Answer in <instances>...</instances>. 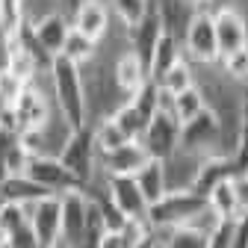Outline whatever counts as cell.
<instances>
[{
    "label": "cell",
    "mask_w": 248,
    "mask_h": 248,
    "mask_svg": "<svg viewBox=\"0 0 248 248\" xmlns=\"http://www.w3.org/2000/svg\"><path fill=\"white\" fill-rule=\"evenodd\" d=\"M177 59H183V50H180V42L174 39V36H169V33H163L160 36V42H157V47H154V53H151V62H148V77L157 83Z\"/></svg>",
    "instance_id": "22"
},
{
    "label": "cell",
    "mask_w": 248,
    "mask_h": 248,
    "mask_svg": "<svg viewBox=\"0 0 248 248\" xmlns=\"http://www.w3.org/2000/svg\"><path fill=\"white\" fill-rule=\"evenodd\" d=\"M148 80L151 77H148L145 62L133 50H121V56L115 59V65H112V83H115V89L124 95V101H130Z\"/></svg>",
    "instance_id": "18"
},
{
    "label": "cell",
    "mask_w": 248,
    "mask_h": 248,
    "mask_svg": "<svg viewBox=\"0 0 248 248\" xmlns=\"http://www.w3.org/2000/svg\"><path fill=\"white\" fill-rule=\"evenodd\" d=\"M47 198V192L39 183H33L27 174H15V177H3L0 180V201L3 204H18V207H30Z\"/></svg>",
    "instance_id": "20"
},
{
    "label": "cell",
    "mask_w": 248,
    "mask_h": 248,
    "mask_svg": "<svg viewBox=\"0 0 248 248\" xmlns=\"http://www.w3.org/2000/svg\"><path fill=\"white\" fill-rule=\"evenodd\" d=\"M24 86H27V83H21L12 71H0V101H3V107H12V104L21 98Z\"/></svg>",
    "instance_id": "32"
},
{
    "label": "cell",
    "mask_w": 248,
    "mask_h": 248,
    "mask_svg": "<svg viewBox=\"0 0 248 248\" xmlns=\"http://www.w3.org/2000/svg\"><path fill=\"white\" fill-rule=\"evenodd\" d=\"M139 145L145 148V154L151 160H169L171 154L180 148V124L174 121V115H163L157 112L151 121H148V127L139 139Z\"/></svg>",
    "instance_id": "7"
},
{
    "label": "cell",
    "mask_w": 248,
    "mask_h": 248,
    "mask_svg": "<svg viewBox=\"0 0 248 248\" xmlns=\"http://www.w3.org/2000/svg\"><path fill=\"white\" fill-rule=\"evenodd\" d=\"M71 133L74 130L68 127V121L62 118L59 112H53L45 127L21 133V145H24V151L30 154V157H59V151L65 148Z\"/></svg>",
    "instance_id": "9"
},
{
    "label": "cell",
    "mask_w": 248,
    "mask_h": 248,
    "mask_svg": "<svg viewBox=\"0 0 248 248\" xmlns=\"http://www.w3.org/2000/svg\"><path fill=\"white\" fill-rule=\"evenodd\" d=\"M68 18H71V30H74V33H80V36H86L92 42H98V45L107 39L109 24H112L109 9H107L104 0H80Z\"/></svg>",
    "instance_id": "13"
},
{
    "label": "cell",
    "mask_w": 248,
    "mask_h": 248,
    "mask_svg": "<svg viewBox=\"0 0 248 248\" xmlns=\"http://www.w3.org/2000/svg\"><path fill=\"white\" fill-rule=\"evenodd\" d=\"M136 248H154V239H148V242H142V245H136Z\"/></svg>",
    "instance_id": "39"
},
{
    "label": "cell",
    "mask_w": 248,
    "mask_h": 248,
    "mask_svg": "<svg viewBox=\"0 0 248 248\" xmlns=\"http://www.w3.org/2000/svg\"><path fill=\"white\" fill-rule=\"evenodd\" d=\"M0 112H3V101H0Z\"/></svg>",
    "instance_id": "40"
},
{
    "label": "cell",
    "mask_w": 248,
    "mask_h": 248,
    "mask_svg": "<svg viewBox=\"0 0 248 248\" xmlns=\"http://www.w3.org/2000/svg\"><path fill=\"white\" fill-rule=\"evenodd\" d=\"M245 174H248V171H245Z\"/></svg>",
    "instance_id": "42"
},
{
    "label": "cell",
    "mask_w": 248,
    "mask_h": 248,
    "mask_svg": "<svg viewBox=\"0 0 248 248\" xmlns=\"http://www.w3.org/2000/svg\"><path fill=\"white\" fill-rule=\"evenodd\" d=\"M236 189H239V204H242V213L248 216V174H236Z\"/></svg>",
    "instance_id": "37"
},
{
    "label": "cell",
    "mask_w": 248,
    "mask_h": 248,
    "mask_svg": "<svg viewBox=\"0 0 248 248\" xmlns=\"http://www.w3.org/2000/svg\"><path fill=\"white\" fill-rule=\"evenodd\" d=\"M104 189H107V198L112 201V207L124 219H145L148 216V201L142 198L133 177H107L104 174Z\"/></svg>",
    "instance_id": "14"
},
{
    "label": "cell",
    "mask_w": 248,
    "mask_h": 248,
    "mask_svg": "<svg viewBox=\"0 0 248 248\" xmlns=\"http://www.w3.org/2000/svg\"><path fill=\"white\" fill-rule=\"evenodd\" d=\"M192 86H195V68H192V62H186V59H177L174 65L157 80V89L169 92V95H180V92L192 89Z\"/></svg>",
    "instance_id": "26"
},
{
    "label": "cell",
    "mask_w": 248,
    "mask_h": 248,
    "mask_svg": "<svg viewBox=\"0 0 248 248\" xmlns=\"http://www.w3.org/2000/svg\"><path fill=\"white\" fill-rule=\"evenodd\" d=\"M233 174L236 171H233V163L231 160H225V157H207L204 166H201V171H198V177H195L192 192L198 198H207V192L213 189L216 183L225 180V177H233Z\"/></svg>",
    "instance_id": "23"
},
{
    "label": "cell",
    "mask_w": 248,
    "mask_h": 248,
    "mask_svg": "<svg viewBox=\"0 0 248 248\" xmlns=\"http://www.w3.org/2000/svg\"><path fill=\"white\" fill-rule=\"evenodd\" d=\"M62 166L71 171V177L80 186H89L98 174V148H95V133H92V124L74 130L65 142V148L59 151L56 157Z\"/></svg>",
    "instance_id": "2"
},
{
    "label": "cell",
    "mask_w": 248,
    "mask_h": 248,
    "mask_svg": "<svg viewBox=\"0 0 248 248\" xmlns=\"http://www.w3.org/2000/svg\"><path fill=\"white\" fill-rule=\"evenodd\" d=\"M228 248H248V216L245 213L239 216V219H233V225H231Z\"/></svg>",
    "instance_id": "35"
},
{
    "label": "cell",
    "mask_w": 248,
    "mask_h": 248,
    "mask_svg": "<svg viewBox=\"0 0 248 248\" xmlns=\"http://www.w3.org/2000/svg\"><path fill=\"white\" fill-rule=\"evenodd\" d=\"M133 180H136V186H139L142 198L148 201V207L157 204V201L166 195V174H163V163H160V160H148V163L133 174Z\"/></svg>",
    "instance_id": "21"
},
{
    "label": "cell",
    "mask_w": 248,
    "mask_h": 248,
    "mask_svg": "<svg viewBox=\"0 0 248 248\" xmlns=\"http://www.w3.org/2000/svg\"><path fill=\"white\" fill-rule=\"evenodd\" d=\"M30 27V36L36 39V45L50 56H62V47L68 42V33H71V18L65 12H50V15H42L39 21L27 24Z\"/></svg>",
    "instance_id": "12"
},
{
    "label": "cell",
    "mask_w": 248,
    "mask_h": 248,
    "mask_svg": "<svg viewBox=\"0 0 248 248\" xmlns=\"http://www.w3.org/2000/svg\"><path fill=\"white\" fill-rule=\"evenodd\" d=\"M207 239L204 233L186 228V225H177V228H163V231H154V242L160 248H207Z\"/></svg>",
    "instance_id": "24"
},
{
    "label": "cell",
    "mask_w": 248,
    "mask_h": 248,
    "mask_svg": "<svg viewBox=\"0 0 248 248\" xmlns=\"http://www.w3.org/2000/svg\"><path fill=\"white\" fill-rule=\"evenodd\" d=\"M204 207V198H198L195 192H166L157 204L148 207V225L151 231H163V228H177L186 225L192 216Z\"/></svg>",
    "instance_id": "4"
},
{
    "label": "cell",
    "mask_w": 248,
    "mask_h": 248,
    "mask_svg": "<svg viewBox=\"0 0 248 248\" xmlns=\"http://www.w3.org/2000/svg\"><path fill=\"white\" fill-rule=\"evenodd\" d=\"M98 50H101L98 42H92V39H86V36H80V33H74V30H71L65 47H62V56H65L68 62H74L77 68H86L89 62L98 56Z\"/></svg>",
    "instance_id": "27"
},
{
    "label": "cell",
    "mask_w": 248,
    "mask_h": 248,
    "mask_svg": "<svg viewBox=\"0 0 248 248\" xmlns=\"http://www.w3.org/2000/svg\"><path fill=\"white\" fill-rule=\"evenodd\" d=\"M47 83H50V98L56 112L68 121L71 130H80L89 124L86 115V92H83V74L74 62L65 56H56L47 68Z\"/></svg>",
    "instance_id": "1"
},
{
    "label": "cell",
    "mask_w": 248,
    "mask_h": 248,
    "mask_svg": "<svg viewBox=\"0 0 248 248\" xmlns=\"http://www.w3.org/2000/svg\"><path fill=\"white\" fill-rule=\"evenodd\" d=\"M92 133H95V148L98 154H109L121 145H127V139H124V133L118 130V124L112 118H101L92 124Z\"/></svg>",
    "instance_id": "28"
},
{
    "label": "cell",
    "mask_w": 248,
    "mask_h": 248,
    "mask_svg": "<svg viewBox=\"0 0 248 248\" xmlns=\"http://www.w3.org/2000/svg\"><path fill=\"white\" fill-rule=\"evenodd\" d=\"M124 36H127V50H133V53L145 62V68H148L151 53H154V47H157V42H160V36H163V21H160V15H157L154 0H151L148 15H145L136 27L124 30Z\"/></svg>",
    "instance_id": "17"
},
{
    "label": "cell",
    "mask_w": 248,
    "mask_h": 248,
    "mask_svg": "<svg viewBox=\"0 0 248 248\" xmlns=\"http://www.w3.org/2000/svg\"><path fill=\"white\" fill-rule=\"evenodd\" d=\"M207 157H198V154L189 151H174L169 160H163V174H166V192H192L195 177L201 171Z\"/></svg>",
    "instance_id": "15"
},
{
    "label": "cell",
    "mask_w": 248,
    "mask_h": 248,
    "mask_svg": "<svg viewBox=\"0 0 248 248\" xmlns=\"http://www.w3.org/2000/svg\"><path fill=\"white\" fill-rule=\"evenodd\" d=\"M233 171L236 174H245L248 171V127L239 130V142H236V151H233Z\"/></svg>",
    "instance_id": "34"
},
{
    "label": "cell",
    "mask_w": 248,
    "mask_h": 248,
    "mask_svg": "<svg viewBox=\"0 0 248 248\" xmlns=\"http://www.w3.org/2000/svg\"><path fill=\"white\" fill-rule=\"evenodd\" d=\"M151 157L139 142H127L109 154H98V171L107 177H133Z\"/></svg>",
    "instance_id": "16"
},
{
    "label": "cell",
    "mask_w": 248,
    "mask_h": 248,
    "mask_svg": "<svg viewBox=\"0 0 248 248\" xmlns=\"http://www.w3.org/2000/svg\"><path fill=\"white\" fill-rule=\"evenodd\" d=\"M27 225V207L18 204H0V233L9 236L15 228Z\"/></svg>",
    "instance_id": "31"
},
{
    "label": "cell",
    "mask_w": 248,
    "mask_h": 248,
    "mask_svg": "<svg viewBox=\"0 0 248 248\" xmlns=\"http://www.w3.org/2000/svg\"><path fill=\"white\" fill-rule=\"evenodd\" d=\"M27 225L36 233L42 248H56L62 233V201L59 195H47L27 207Z\"/></svg>",
    "instance_id": "6"
},
{
    "label": "cell",
    "mask_w": 248,
    "mask_h": 248,
    "mask_svg": "<svg viewBox=\"0 0 248 248\" xmlns=\"http://www.w3.org/2000/svg\"><path fill=\"white\" fill-rule=\"evenodd\" d=\"M62 201V233L59 248H80L86 236V216H89V195L83 189L59 195Z\"/></svg>",
    "instance_id": "10"
},
{
    "label": "cell",
    "mask_w": 248,
    "mask_h": 248,
    "mask_svg": "<svg viewBox=\"0 0 248 248\" xmlns=\"http://www.w3.org/2000/svg\"><path fill=\"white\" fill-rule=\"evenodd\" d=\"M207 107H204V98H201V92L192 86V89H186V92H180V95H174V121L180 124V127H183V124L186 121H192L195 115H201Z\"/></svg>",
    "instance_id": "29"
},
{
    "label": "cell",
    "mask_w": 248,
    "mask_h": 248,
    "mask_svg": "<svg viewBox=\"0 0 248 248\" xmlns=\"http://www.w3.org/2000/svg\"><path fill=\"white\" fill-rule=\"evenodd\" d=\"M24 174L33 183H39L47 195H65V192L83 189V186L71 177V171L62 166L56 157H30Z\"/></svg>",
    "instance_id": "8"
},
{
    "label": "cell",
    "mask_w": 248,
    "mask_h": 248,
    "mask_svg": "<svg viewBox=\"0 0 248 248\" xmlns=\"http://www.w3.org/2000/svg\"><path fill=\"white\" fill-rule=\"evenodd\" d=\"M12 112H15V127L18 133H30V130H39L50 121V115L56 112L53 107V98H50V83L47 89L39 86V80L27 83L21 98L12 104Z\"/></svg>",
    "instance_id": "3"
},
{
    "label": "cell",
    "mask_w": 248,
    "mask_h": 248,
    "mask_svg": "<svg viewBox=\"0 0 248 248\" xmlns=\"http://www.w3.org/2000/svg\"><path fill=\"white\" fill-rule=\"evenodd\" d=\"M183 59L192 65H216L219 62V47H216V33H213V18L210 15H195L186 27L180 39Z\"/></svg>",
    "instance_id": "5"
},
{
    "label": "cell",
    "mask_w": 248,
    "mask_h": 248,
    "mask_svg": "<svg viewBox=\"0 0 248 248\" xmlns=\"http://www.w3.org/2000/svg\"><path fill=\"white\" fill-rule=\"evenodd\" d=\"M154 248H160V245H157V242H154Z\"/></svg>",
    "instance_id": "41"
},
{
    "label": "cell",
    "mask_w": 248,
    "mask_h": 248,
    "mask_svg": "<svg viewBox=\"0 0 248 248\" xmlns=\"http://www.w3.org/2000/svg\"><path fill=\"white\" fill-rule=\"evenodd\" d=\"M213 33H216V47H219V59L231 56L242 47H248V21L236 6L219 9L213 15Z\"/></svg>",
    "instance_id": "11"
},
{
    "label": "cell",
    "mask_w": 248,
    "mask_h": 248,
    "mask_svg": "<svg viewBox=\"0 0 248 248\" xmlns=\"http://www.w3.org/2000/svg\"><path fill=\"white\" fill-rule=\"evenodd\" d=\"M115 124H118V130L124 133V139H127V142H139L142 139V133H145V127H148V121L151 118H145L130 101H124L112 115H109Z\"/></svg>",
    "instance_id": "25"
},
{
    "label": "cell",
    "mask_w": 248,
    "mask_h": 248,
    "mask_svg": "<svg viewBox=\"0 0 248 248\" xmlns=\"http://www.w3.org/2000/svg\"><path fill=\"white\" fill-rule=\"evenodd\" d=\"M56 248H59V245H56Z\"/></svg>",
    "instance_id": "43"
},
{
    "label": "cell",
    "mask_w": 248,
    "mask_h": 248,
    "mask_svg": "<svg viewBox=\"0 0 248 248\" xmlns=\"http://www.w3.org/2000/svg\"><path fill=\"white\" fill-rule=\"evenodd\" d=\"M207 207L219 216L222 222H233L242 216V204H239V189H236V174L233 177H225L213 186V189L207 192Z\"/></svg>",
    "instance_id": "19"
},
{
    "label": "cell",
    "mask_w": 248,
    "mask_h": 248,
    "mask_svg": "<svg viewBox=\"0 0 248 248\" xmlns=\"http://www.w3.org/2000/svg\"><path fill=\"white\" fill-rule=\"evenodd\" d=\"M239 124L248 127V86H242L239 92Z\"/></svg>",
    "instance_id": "38"
},
{
    "label": "cell",
    "mask_w": 248,
    "mask_h": 248,
    "mask_svg": "<svg viewBox=\"0 0 248 248\" xmlns=\"http://www.w3.org/2000/svg\"><path fill=\"white\" fill-rule=\"evenodd\" d=\"M109 9H112V15L118 18V24L124 30H130L148 15L151 0H109Z\"/></svg>",
    "instance_id": "30"
},
{
    "label": "cell",
    "mask_w": 248,
    "mask_h": 248,
    "mask_svg": "<svg viewBox=\"0 0 248 248\" xmlns=\"http://www.w3.org/2000/svg\"><path fill=\"white\" fill-rule=\"evenodd\" d=\"M98 248H127V245H124V239H121L118 231H107L104 239L98 242Z\"/></svg>",
    "instance_id": "36"
},
{
    "label": "cell",
    "mask_w": 248,
    "mask_h": 248,
    "mask_svg": "<svg viewBox=\"0 0 248 248\" xmlns=\"http://www.w3.org/2000/svg\"><path fill=\"white\" fill-rule=\"evenodd\" d=\"M6 248H42V245H39L36 233L30 231V225H21L6 236Z\"/></svg>",
    "instance_id": "33"
}]
</instances>
